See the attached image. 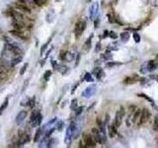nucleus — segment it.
Listing matches in <instances>:
<instances>
[{"instance_id":"nucleus-1","label":"nucleus","mask_w":158,"mask_h":148,"mask_svg":"<svg viewBox=\"0 0 158 148\" xmlns=\"http://www.w3.org/2000/svg\"><path fill=\"white\" fill-rule=\"evenodd\" d=\"M85 29H86V22H85L84 20H79V21L75 24V30H74L75 37L77 38V39L81 37V35L83 34Z\"/></svg>"},{"instance_id":"nucleus-2","label":"nucleus","mask_w":158,"mask_h":148,"mask_svg":"<svg viewBox=\"0 0 158 148\" xmlns=\"http://www.w3.org/2000/svg\"><path fill=\"white\" fill-rule=\"evenodd\" d=\"M75 122H71L69 124V126L66 130V133H65V138H64V143L69 146L71 143V139H72V134H73V130H74Z\"/></svg>"},{"instance_id":"nucleus-3","label":"nucleus","mask_w":158,"mask_h":148,"mask_svg":"<svg viewBox=\"0 0 158 148\" xmlns=\"http://www.w3.org/2000/svg\"><path fill=\"white\" fill-rule=\"evenodd\" d=\"M150 116H151L150 112H149L147 109H143L142 111L140 112L139 119H138V120H137V124H138V125H141V124L145 123V122L149 120Z\"/></svg>"},{"instance_id":"nucleus-4","label":"nucleus","mask_w":158,"mask_h":148,"mask_svg":"<svg viewBox=\"0 0 158 148\" xmlns=\"http://www.w3.org/2000/svg\"><path fill=\"white\" fill-rule=\"evenodd\" d=\"M125 115H126V111H125V109H124L122 107H121V109L117 112L116 117H115V123H114V124H115L117 127H119V126L121 124L122 119H124Z\"/></svg>"},{"instance_id":"nucleus-5","label":"nucleus","mask_w":158,"mask_h":148,"mask_svg":"<svg viewBox=\"0 0 158 148\" xmlns=\"http://www.w3.org/2000/svg\"><path fill=\"white\" fill-rule=\"evenodd\" d=\"M83 141L85 143V147H95L96 146V141L90 134H84Z\"/></svg>"},{"instance_id":"nucleus-6","label":"nucleus","mask_w":158,"mask_h":148,"mask_svg":"<svg viewBox=\"0 0 158 148\" xmlns=\"http://www.w3.org/2000/svg\"><path fill=\"white\" fill-rule=\"evenodd\" d=\"M98 12H99V3L94 2L93 4L91 5V7H90V18L94 20L97 17Z\"/></svg>"},{"instance_id":"nucleus-7","label":"nucleus","mask_w":158,"mask_h":148,"mask_svg":"<svg viewBox=\"0 0 158 148\" xmlns=\"http://www.w3.org/2000/svg\"><path fill=\"white\" fill-rule=\"evenodd\" d=\"M95 92H96V85H91V86L87 87V88L84 90L83 93H82V96L85 97V98H89V97H91L92 95H94Z\"/></svg>"},{"instance_id":"nucleus-8","label":"nucleus","mask_w":158,"mask_h":148,"mask_svg":"<svg viewBox=\"0 0 158 148\" xmlns=\"http://www.w3.org/2000/svg\"><path fill=\"white\" fill-rule=\"evenodd\" d=\"M10 34H12L13 36H15V37L19 38V39H21V40H23V41H27L29 39L28 35L26 34V33H24L23 31H17V30H13V31H10Z\"/></svg>"},{"instance_id":"nucleus-9","label":"nucleus","mask_w":158,"mask_h":148,"mask_svg":"<svg viewBox=\"0 0 158 148\" xmlns=\"http://www.w3.org/2000/svg\"><path fill=\"white\" fill-rule=\"evenodd\" d=\"M16 8L18 10H20L21 12H25V13H31V8L28 6V4L26 3H20V2H17L16 3Z\"/></svg>"},{"instance_id":"nucleus-10","label":"nucleus","mask_w":158,"mask_h":148,"mask_svg":"<svg viewBox=\"0 0 158 148\" xmlns=\"http://www.w3.org/2000/svg\"><path fill=\"white\" fill-rule=\"evenodd\" d=\"M27 116H28L27 111H21L18 115H17V117H16V123H17L18 125H20V124L24 121V120L27 118Z\"/></svg>"},{"instance_id":"nucleus-11","label":"nucleus","mask_w":158,"mask_h":148,"mask_svg":"<svg viewBox=\"0 0 158 148\" xmlns=\"http://www.w3.org/2000/svg\"><path fill=\"white\" fill-rule=\"evenodd\" d=\"M30 140H31L30 134H27V133H23V134H21V135H20V140H19V143H18L19 146L28 143V142H30Z\"/></svg>"},{"instance_id":"nucleus-12","label":"nucleus","mask_w":158,"mask_h":148,"mask_svg":"<svg viewBox=\"0 0 158 148\" xmlns=\"http://www.w3.org/2000/svg\"><path fill=\"white\" fill-rule=\"evenodd\" d=\"M92 137L94 138V140L96 141V143H103L102 141V138H101V136H100V133H99V130H97V128H93L92 130Z\"/></svg>"},{"instance_id":"nucleus-13","label":"nucleus","mask_w":158,"mask_h":148,"mask_svg":"<svg viewBox=\"0 0 158 148\" xmlns=\"http://www.w3.org/2000/svg\"><path fill=\"white\" fill-rule=\"evenodd\" d=\"M139 80V77L137 75H132V76H130V77H127L125 80H124V83L125 84H132L135 83Z\"/></svg>"},{"instance_id":"nucleus-14","label":"nucleus","mask_w":158,"mask_h":148,"mask_svg":"<svg viewBox=\"0 0 158 148\" xmlns=\"http://www.w3.org/2000/svg\"><path fill=\"white\" fill-rule=\"evenodd\" d=\"M108 132H109V136L111 138H114L117 133H118V130H117V126L115 124H111L109 127H108Z\"/></svg>"},{"instance_id":"nucleus-15","label":"nucleus","mask_w":158,"mask_h":148,"mask_svg":"<svg viewBox=\"0 0 158 148\" xmlns=\"http://www.w3.org/2000/svg\"><path fill=\"white\" fill-rule=\"evenodd\" d=\"M42 120H43V116H42V114H41L40 112H38L37 116H36V118H35V120H34V122L32 123V126H34V127L39 126V125L42 123Z\"/></svg>"},{"instance_id":"nucleus-16","label":"nucleus","mask_w":158,"mask_h":148,"mask_svg":"<svg viewBox=\"0 0 158 148\" xmlns=\"http://www.w3.org/2000/svg\"><path fill=\"white\" fill-rule=\"evenodd\" d=\"M146 64L147 65H145V66H146L147 71H153L154 69H156V68L158 67V65H157V63H156L155 60H149Z\"/></svg>"},{"instance_id":"nucleus-17","label":"nucleus","mask_w":158,"mask_h":148,"mask_svg":"<svg viewBox=\"0 0 158 148\" xmlns=\"http://www.w3.org/2000/svg\"><path fill=\"white\" fill-rule=\"evenodd\" d=\"M92 39H93V35H91L90 37L87 39V41L85 42L83 46V49L85 50V52L89 51V49L91 48V45H92Z\"/></svg>"},{"instance_id":"nucleus-18","label":"nucleus","mask_w":158,"mask_h":148,"mask_svg":"<svg viewBox=\"0 0 158 148\" xmlns=\"http://www.w3.org/2000/svg\"><path fill=\"white\" fill-rule=\"evenodd\" d=\"M75 56H76V53H72V52L66 51V52H65L64 60H65V61H68V62H70V61H72V60L74 59Z\"/></svg>"},{"instance_id":"nucleus-19","label":"nucleus","mask_w":158,"mask_h":148,"mask_svg":"<svg viewBox=\"0 0 158 148\" xmlns=\"http://www.w3.org/2000/svg\"><path fill=\"white\" fill-rule=\"evenodd\" d=\"M93 74L98 78V79H101V77H102V75H103V70L101 68H99V67H96V68L94 69Z\"/></svg>"},{"instance_id":"nucleus-20","label":"nucleus","mask_w":158,"mask_h":148,"mask_svg":"<svg viewBox=\"0 0 158 148\" xmlns=\"http://www.w3.org/2000/svg\"><path fill=\"white\" fill-rule=\"evenodd\" d=\"M8 104H9V100H8V98L3 102V104L0 106V116L3 114V112L6 110V108L8 107Z\"/></svg>"},{"instance_id":"nucleus-21","label":"nucleus","mask_w":158,"mask_h":148,"mask_svg":"<svg viewBox=\"0 0 158 148\" xmlns=\"http://www.w3.org/2000/svg\"><path fill=\"white\" fill-rule=\"evenodd\" d=\"M120 37H121V40L122 42H128L129 41V39H130V33L129 32H122L121 35H120Z\"/></svg>"},{"instance_id":"nucleus-22","label":"nucleus","mask_w":158,"mask_h":148,"mask_svg":"<svg viewBox=\"0 0 158 148\" xmlns=\"http://www.w3.org/2000/svg\"><path fill=\"white\" fill-rule=\"evenodd\" d=\"M22 60H23V57H22V56L14 57V58L12 59V61H11V64H12V66H15V65H17L18 63H20Z\"/></svg>"},{"instance_id":"nucleus-23","label":"nucleus","mask_w":158,"mask_h":148,"mask_svg":"<svg viewBox=\"0 0 158 148\" xmlns=\"http://www.w3.org/2000/svg\"><path fill=\"white\" fill-rule=\"evenodd\" d=\"M51 38H52V37L49 38V39H48V41H47V43H46V44H45L44 46L41 47V56H43V54H44V52H45V50H47V46L49 45L50 41H51Z\"/></svg>"},{"instance_id":"nucleus-24","label":"nucleus","mask_w":158,"mask_h":148,"mask_svg":"<svg viewBox=\"0 0 158 148\" xmlns=\"http://www.w3.org/2000/svg\"><path fill=\"white\" fill-rule=\"evenodd\" d=\"M57 70L61 74H65V73H67L68 68H67L66 65H59V67H57Z\"/></svg>"},{"instance_id":"nucleus-25","label":"nucleus","mask_w":158,"mask_h":148,"mask_svg":"<svg viewBox=\"0 0 158 148\" xmlns=\"http://www.w3.org/2000/svg\"><path fill=\"white\" fill-rule=\"evenodd\" d=\"M31 3H33L34 5H37V6H43L44 4H46L45 0H30Z\"/></svg>"},{"instance_id":"nucleus-26","label":"nucleus","mask_w":158,"mask_h":148,"mask_svg":"<svg viewBox=\"0 0 158 148\" xmlns=\"http://www.w3.org/2000/svg\"><path fill=\"white\" fill-rule=\"evenodd\" d=\"M41 134H42V128H38V130L35 133V137H34V141L35 142H38L40 138H41Z\"/></svg>"},{"instance_id":"nucleus-27","label":"nucleus","mask_w":158,"mask_h":148,"mask_svg":"<svg viewBox=\"0 0 158 148\" xmlns=\"http://www.w3.org/2000/svg\"><path fill=\"white\" fill-rule=\"evenodd\" d=\"M63 125H64V121H63V120H58V121L56 122V128H57V130H59V131H61Z\"/></svg>"},{"instance_id":"nucleus-28","label":"nucleus","mask_w":158,"mask_h":148,"mask_svg":"<svg viewBox=\"0 0 158 148\" xmlns=\"http://www.w3.org/2000/svg\"><path fill=\"white\" fill-rule=\"evenodd\" d=\"M84 80L85 81H87V82H92L93 81V77H92V75H91V73H87L84 75Z\"/></svg>"},{"instance_id":"nucleus-29","label":"nucleus","mask_w":158,"mask_h":148,"mask_svg":"<svg viewBox=\"0 0 158 148\" xmlns=\"http://www.w3.org/2000/svg\"><path fill=\"white\" fill-rule=\"evenodd\" d=\"M51 74H52V72H51L50 70H47V71L45 72V74H44V79H45L46 81H48L49 78H50V76H51Z\"/></svg>"},{"instance_id":"nucleus-30","label":"nucleus","mask_w":158,"mask_h":148,"mask_svg":"<svg viewBox=\"0 0 158 148\" xmlns=\"http://www.w3.org/2000/svg\"><path fill=\"white\" fill-rule=\"evenodd\" d=\"M6 78H7V73H6V71H4V70L0 69V81L5 80Z\"/></svg>"},{"instance_id":"nucleus-31","label":"nucleus","mask_w":158,"mask_h":148,"mask_svg":"<svg viewBox=\"0 0 158 148\" xmlns=\"http://www.w3.org/2000/svg\"><path fill=\"white\" fill-rule=\"evenodd\" d=\"M38 112L39 111H33L32 112V115H31V117H30V123H31V125H32V123L34 122V120H35V118H36V116H37Z\"/></svg>"},{"instance_id":"nucleus-32","label":"nucleus","mask_w":158,"mask_h":148,"mask_svg":"<svg viewBox=\"0 0 158 148\" xmlns=\"http://www.w3.org/2000/svg\"><path fill=\"white\" fill-rule=\"evenodd\" d=\"M28 65H29V63L26 62L25 64L21 67V69H20V74H21V75H23V74L26 72V70H27V68H28Z\"/></svg>"},{"instance_id":"nucleus-33","label":"nucleus","mask_w":158,"mask_h":148,"mask_svg":"<svg viewBox=\"0 0 158 148\" xmlns=\"http://www.w3.org/2000/svg\"><path fill=\"white\" fill-rule=\"evenodd\" d=\"M83 110H84L83 107H77V108H76V109L74 110V111H75V115H76V116H80V115L82 114Z\"/></svg>"},{"instance_id":"nucleus-34","label":"nucleus","mask_w":158,"mask_h":148,"mask_svg":"<svg viewBox=\"0 0 158 148\" xmlns=\"http://www.w3.org/2000/svg\"><path fill=\"white\" fill-rule=\"evenodd\" d=\"M76 108H77V100H76V99H73L72 102H71V105H70V109H71L72 111H74Z\"/></svg>"},{"instance_id":"nucleus-35","label":"nucleus","mask_w":158,"mask_h":148,"mask_svg":"<svg viewBox=\"0 0 158 148\" xmlns=\"http://www.w3.org/2000/svg\"><path fill=\"white\" fill-rule=\"evenodd\" d=\"M133 40L136 44H138L140 42V36L137 34V33H133Z\"/></svg>"},{"instance_id":"nucleus-36","label":"nucleus","mask_w":158,"mask_h":148,"mask_svg":"<svg viewBox=\"0 0 158 148\" xmlns=\"http://www.w3.org/2000/svg\"><path fill=\"white\" fill-rule=\"evenodd\" d=\"M102 58L103 59H105V60H107V59H112V54L111 53H109V52L107 51L106 53L102 54Z\"/></svg>"},{"instance_id":"nucleus-37","label":"nucleus","mask_w":158,"mask_h":148,"mask_svg":"<svg viewBox=\"0 0 158 148\" xmlns=\"http://www.w3.org/2000/svg\"><path fill=\"white\" fill-rule=\"evenodd\" d=\"M56 142V140L55 138L50 139L48 142H47V147H52V146H55V143Z\"/></svg>"},{"instance_id":"nucleus-38","label":"nucleus","mask_w":158,"mask_h":148,"mask_svg":"<svg viewBox=\"0 0 158 148\" xmlns=\"http://www.w3.org/2000/svg\"><path fill=\"white\" fill-rule=\"evenodd\" d=\"M35 97L33 98V99H31V100H29V103H28V106L30 108H34V106H35Z\"/></svg>"},{"instance_id":"nucleus-39","label":"nucleus","mask_w":158,"mask_h":148,"mask_svg":"<svg viewBox=\"0 0 158 148\" xmlns=\"http://www.w3.org/2000/svg\"><path fill=\"white\" fill-rule=\"evenodd\" d=\"M109 37L112 38V39H114V40H116L117 38L119 37L115 32H113V31H111V32H109Z\"/></svg>"},{"instance_id":"nucleus-40","label":"nucleus","mask_w":158,"mask_h":148,"mask_svg":"<svg viewBox=\"0 0 158 148\" xmlns=\"http://www.w3.org/2000/svg\"><path fill=\"white\" fill-rule=\"evenodd\" d=\"M153 127H154V130H158V115L155 117V119H154V124H153Z\"/></svg>"},{"instance_id":"nucleus-41","label":"nucleus","mask_w":158,"mask_h":148,"mask_svg":"<svg viewBox=\"0 0 158 148\" xmlns=\"http://www.w3.org/2000/svg\"><path fill=\"white\" fill-rule=\"evenodd\" d=\"M121 64V62H108L107 63V66L108 67H113V66H115V65H120Z\"/></svg>"},{"instance_id":"nucleus-42","label":"nucleus","mask_w":158,"mask_h":148,"mask_svg":"<svg viewBox=\"0 0 158 148\" xmlns=\"http://www.w3.org/2000/svg\"><path fill=\"white\" fill-rule=\"evenodd\" d=\"M65 52H66V51H61V52L59 53V58H60L61 60H64V57H65Z\"/></svg>"},{"instance_id":"nucleus-43","label":"nucleus","mask_w":158,"mask_h":148,"mask_svg":"<svg viewBox=\"0 0 158 148\" xmlns=\"http://www.w3.org/2000/svg\"><path fill=\"white\" fill-rule=\"evenodd\" d=\"M29 84V80L27 79L26 81H25V84H24V86H23V89H22V92H24L25 90H26V88H27V86H28Z\"/></svg>"},{"instance_id":"nucleus-44","label":"nucleus","mask_w":158,"mask_h":148,"mask_svg":"<svg viewBox=\"0 0 158 148\" xmlns=\"http://www.w3.org/2000/svg\"><path fill=\"white\" fill-rule=\"evenodd\" d=\"M51 65H52V67L55 69H57V62H56V60H51Z\"/></svg>"},{"instance_id":"nucleus-45","label":"nucleus","mask_w":158,"mask_h":148,"mask_svg":"<svg viewBox=\"0 0 158 148\" xmlns=\"http://www.w3.org/2000/svg\"><path fill=\"white\" fill-rule=\"evenodd\" d=\"M78 85H79V83L75 84L74 86H73V88H72V90H71V94H74L75 90H76V88H77V87H78Z\"/></svg>"},{"instance_id":"nucleus-46","label":"nucleus","mask_w":158,"mask_h":148,"mask_svg":"<svg viewBox=\"0 0 158 148\" xmlns=\"http://www.w3.org/2000/svg\"><path fill=\"white\" fill-rule=\"evenodd\" d=\"M98 24H99V20L97 19V20L95 21V28H98Z\"/></svg>"},{"instance_id":"nucleus-47","label":"nucleus","mask_w":158,"mask_h":148,"mask_svg":"<svg viewBox=\"0 0 158 148\" xmlns=\"http://www.w3.org/2000/svg\"><path fill=\"white\" fill-rule=\"evenodd\" d=\"M99 46H100V44H98L96 46V51H99Z\"/></svg>"},{"instance_id":"nucleus-48","label":"nucleus","mask_w":158,"mask_h":148,"mask_svg":"<svg viewBox=\"0 0 158 148\" xmlns=\"http://www.w3.org/2000/svg\"><path fill=\"white\" fill-rule=\"evenodd\" d=\"M153 1H155V2H156V1H157V0H153ZM152 4H153V5H155V6H158V3H154V2H153V3H152Z\"/></svg>"},{"instance_id":"nucleus-49","label":"nucleus","mask_w":158,"mask_h":148,"mask_svg":"<svg viewBox=\"0 0 158 148\" xmlns=\"http://www.w3.org/2000/svg\"><path fill=\"white\" fill-rule=\"evenodd\" d=\"M79 58H80V56L78 54V56H77V60H79ZM77 64H78V62H76V66H77Z\"/></svg>"},{"instance_id":"nucleus-50","label":"nucleus","mask_w":158,"mask_h":148,"mask_svg":"<svg viewBox=\"0 0 158 148\" xmlns=\"http://www.w3.org/2000/svg\"><path fill=\"white\" fill-rule=\"evenodd\" d=\"M91 1H92V0H86V2H87V3H90Z\"/></svg>"}]
</instances>
